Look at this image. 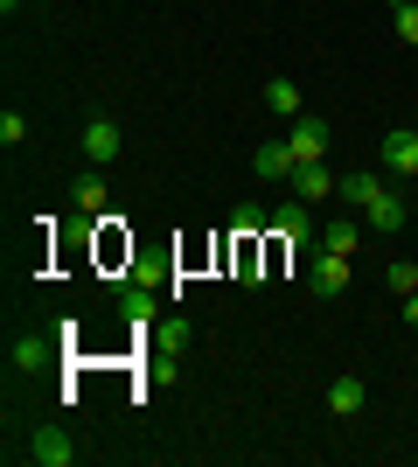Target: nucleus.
<instances>
[{
	"mask_svg": "<svg viewBox=\"0 0 418 467\" xmlns=\"http://www.w3.org/2000/svg\"><path fill=\"white\" fill-rule=\"evenodd\" d=\"M272 231H279V244H286V252H307V244H314V210H307V202H300V195H293V202H279V210H272Z\"/></svg>",
	"mask_w": 418,
	"mask_h": 467,
	"instance_id": "obj_1",
	"label": "nucleus"
},
{
	"mask_svg": "<svg viewBox=\"0 0 418 467\" xmlns=\"http://www.w3.org/2000/svg\"><path fill=\"white\" fill-rule=\"evenodd\" d=\"M28 461H36V467H70V461H77V440H70L63 426H36V432H28Z\"/></svg>",
	"mask_w": 418,
	"mask_h": 467,
	"instance_id": "obj_2",
	"label": "nucleus"
},
{
	"mask_svg": "<svg viewBox=\"0 0 418 467\" xmlns=\"http://www.w3.org/2000/svg\"><path fill=\"white\" fill-rule=\"evenodd\" d=\"M328 119H314V112H300L293 119V133H286V147H293V161H328Z\"/></svg>",
	"mask_w": 418,
	"mask_h": 467,
	"instance_id": "obj_3",
	"label": "nucleus"
},
{
	"mask_svg": "<svg viewBox=\"0 0 418 467\" xmlns=\"http://www.w3.org/2000/svg\"><path fill=\"white\" fill-rule=\"evenodd\" d=\"M383 175H418V126H391L383 133Z\"/></svg>",
	"mask_w": 418,
	"mask_h": 467,
	"instance_id": "obj_4",
	"label": "nucleus"
},
{
	"mask_svg": "<svg viewBox=\"0 0 418 467\" xmlns=\"http://www.w3.org/2000/svg\"><path fill=\"white\" fill-rule=\"evenodd\" d=\"M84 161H91V168H112V161H119V126H112V119H84Z\"/></svg>",
	"mask_w": 418,
	"mask_h": 467,
	"instance_id": "obj_5",
	"label": "nucleus"
},
{
	"mask_svg": "<svg viewBox=\"0 0 418 467\" xmlns=\"http://www.w3.org/2000/svg\"><path fill=\"white\" fill-rule=\"evenodd\" d=\"M307 286H314L321 300L349 293V258H342V252H321V244H314V279H307Z\"/></svg>",
	"mask_w": 418,
	"mask_h": 467,
	"instance_id": "obj_6",
	"label": "nucleus"
},
{
	"mask_svg": "<svg viewBox=\"0 0 418 467\" xmlns=\"http://www.w3.org/2000/svg\"><path fill=\"white\" fill-rule=\"evenodd\" d=\"M342 175H328V161H293V195L300 202H321V195H335Z\"/></svg>",
	"mask_w": 418,
	"mask_h": 467,
	"instance_id": "obj_7",
	"label": "nucleus"
},
{
	"mask_svg": "<svg viewBox=\"0 0 418 467\" xmlns=\"http://www.w3.org/2000/svg\"><path fill=\"white\" fill-rule=\"evenodd\" d=\"M362 223H370V231H404V223H412V210H404V189H383L377 202L362 210Z\"/></svg>",
	"mask_w": 418,
	"mask_h": 467,
	"instance_id": "obj_8",
	"label": "nucleus"
},
{
	"mask_svg": "<svg viewBox=\"0 0 418 467\" xmlns=\"http://www.w3.org/2000/svg\"><path fill=\"white\" fill-rule=\"evenodd\" d=\"M362 405H370V384H362V377H335V384H328V411H335V419H356Z\"/></svg>",
	"mask_w": 418,
	"mask_h": 467,
	"instance_id": "obj_9",
	"label": "nucleus"
},
{
	"mask_svg": "<svg viewBox=\"0 0 418 467\" xmlns=\"http://www.w3.org/2000/svg\"><path fill=\"white\" fill-rule=\"evenodd\" d=\"M383 189H391L383 175H342V182H335V195L349 202V210H370V202H377Z\"/></svg>",
	"mask_w": 418,
	"mask_h": 467,
	"instance_id": "obj_10",
	"label": "nucleus"
},
{
	"mask_svg": "<svg viewBox=\"0 0 418 467\" xmlns=\"http://www.w3.org/2000/svg\"><path fill=\"white\" fill-rule=\"evenodd\" d=\"M119 314H126L133 335H147V321H154V286H119Z\"/></svg>",
	"mask_w": 418,
	"mask_h": 467,
	"instance_id": "obj_11",
	"label": "nucleus"
},
{
	"mask_svg": "<svg viewBox=\"0 0 418 467\" xmlns=\"http://www.w3.org/2000/svg\"><path fill=\"white\" fill-rule=\"evenodd\" d=\"M259 175L265 182H293V147H286V140H265L259 147Z\"/></svg>",
	"mask_w": 418,
	"mask_h": 467,
	"instance_id": "obj_12",
	"label": "nucleus"
},
{
	"mask_svg": "<svg viewBox=\"0 0 418 467\" xmlns=\"http://www.w3.org/2000/svg\"><path fill=\"white\" fill-rule=\"evenodd\" d=\"M321 252H342V258H356V244H362V223H321V237H314Z\"/></svg>",
	"mask_w": 418,
	"mask_h": 467,
	"instance_id": "obj_13",
	"label": "nucleus"
},
{
	"mask_svg": "<svg viewBox=\"0 0 418 467\" xmlns=\"http://www.w3.org/2000/svg\"><path fill=\"white\" fill-rule=\"evenodd\" d=\"M7 363H15V370H28V377H36L42 363H49V342H42V335H15V349H7Z\"/></svg>",
	"mask_w": 418,
	"mask_h": 467,
	"instance_id": "obj_14",
	"label": "nucleus"
},
{
	"mask_svg": "<svg viewBox=\"0 0 418 467\" xmlns=\"http://www.w3.org/2000/svg\"><path fill=\"white\" fill-rule=\"evenodd\" d=\"M238 279H244V286H265V258H259V237H238Z\"/></svg>",
	"mask_w": 418,
	"mask_h": 467,
	"instance_id": "obj_15",
	"label": "nucleus"
},
{
	"mask_svg": "<svg viewBox=\"0 0 418 467\" xmlns=\"http://www.w3.org/2000/svg\"><path fill=\"white\" fill-rule=\"evenodd\" d=\"M265 105H272V112H286V119H300V84H293V78H272V84H265Z\"/></svg>",
	"mask_w": 418,
	"mask_h": 467,
	"instance_id": "obj_16",
	"label": "nucleus"
},
{
	"mask_svg": "<svg viewBox=\"0 0 418 467\" xmlns=\"http://www.w3.org/2000/svg\"><path fill=\"white\" fill-rule=\"evenodd\" d=\"M391 28H398V42L418 49V0H391Z\"/></svg>",
	"mask_w": 418,
	"mask_h": 467,
	"instance_id": "obj_17",
	"label": "nucleus"
},
{
	"mask_svg": "<svg viewBox=\"0 0 418 467\" xmlns=\"http://www.w3.org/2000/svg\"><path fill=\"white\" fill-rule=\"evenodd\" d=\"M265 223H272V216H265L259 202H238V216H230V237H259Z\"/></svg>",
	"mask_w": 418,
	"mask_h": 467,
	"instance_id": "obj_18",
	"label": "nucleus"
},
{
	"mask_svg": "<svg viewBox=\"0 0 418 467\" xmlns=\"http://www.w3.org/2000/svg\"><path fill=\"white\" fill-rule=\"evenodd\" d=\"M383 286L398 293V300H404V293H418V265H412V258H398V265H383Z\"/></svg>",
	"mask_w": 418,
	"mask_h": 467,
	"instance_id": "obj_19",
	"label": "nucleus"
},
{
	"mask_svg": "<svg viewBox=\"0 0 418 467\" xmlns=\"http://www.w3.org/2000/svg\"><path fill=\"white\" fill-rule=\"evenodd\" d=\"M77 210L84 216H105V175H84L77 182Z\"/></svg>",
	"mask_w": 418,
	"mask_h": 467,
	"instance_id": "obj_20",
	"label": "nucleus"
},
{
	"mask_svg": "<svg viewBox=\"0 0 418 467\" xmlns=\"http://www.w3.org/2000/svg\"><path fill=\"white\" fill-rule=\"evenodd\" d=\"M154 342H160V356H181V349H189V321L175 314V321H168V328H160Z\"/></svg>",
	"mask_w": 418,
	"mask_h": 467,
	"instance_id": "obj_21",
	"label": "nucleus"
},
{
	"mask_svg": "<svg viewBox=\"0 0 418 467\" xmlns=\"http://www.w3.org/2000/svg\"><path fill=\"white\" fill-rule=\"evenodd\" d=\"M0 140H7V147H21V140H28V119H21V112H0Z\"/></svg>",
	"mask_w": 418,
	"mask_h": 467,
	"instance_id": "obj_22",
	"label": "nucleus"
},
{
	"mask_svg": "<svg viewBox=\"0 0 418 467\" xmlns=\"http://www.w3.org/2000/svg\"><path fill=\"white\" fill-rule=\"evenodd\" d=\"M404 328H418V293H404Z\"/></svg>",
	"mask_w": 418,
	"mask_h": 467,
	"instance_id": "obj_23",
	"label": "nucleus"
},
{
	"mask_svg": "<svg viewBox=\"0 0 418 467\" xmlns=\"http://www.w3.org/2000/svg\"><path fill=\"white\" fill-rule=\"evenodd\" d=\"M15 7H21V0H0V15H15Z\"/></svg>",
	"mask_w": 418,
	"mask_h": 467,
	"instance_id": "obj_24",
	"label": "nucleus"
},
{
	"mask_svg": "<svg viewBox=\"0 0 418 467\" xmlns=\"http://www.w3.org/2000/svg\"><path fill=\"white\" fill-rule=\"evenodd\" d=\"M412 126H418V119H412Z\"/></svg>",
	"mask_w": 418,
	"mask_h": 467,
	"instance_id": "obj_25",
	"label": "nucleus"
}]
</instances>
